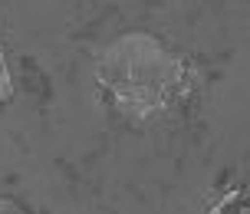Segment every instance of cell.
Segmentation results:
<instances>
[{"label":"cell","instance_id":"obj_2","mask_svg":"<svg viewBox=\"0 0 250 214\" xmlns=\"http://www.w3.org/2000/svg\"><path fill=\"white\" fill-rule=\"evenodd\" d=\"M208 214H250V191H227L208 208Z\"/></svg>","mask_w":250,"mask_h":214},{"label":"cell","instance_id":"obj_4","mask_svg":"<svg viewBox=\"0 0 250 214\" xmlns=\"http://www.w3.org/2000/svg\"><path fill=\"white\" fill-rule=\"evenodd\" d=\"M0 214H26L23 208H17L13 201H7V198H0Z\"/></svg>","mask_w":250,"mask_h":214},{"label":"cell","instance_id":"obj_3","mask_svg":"<svg viewBox=\"0 0 250 214\" xmlns=\"http://www.w3.org/2000/svg\"><path fill=\"white\" fill-rule=\"evenodd\" d=\"M13 96V76H10V66H7V56L0 50V102H7Z\"/></svg>","mask_w":250,"mask_h":214},{"label":"cell","instance_id":"obj_1","mask_svg":"<svg viewBox=\"0 0 250 214\" xmlns=\"http://www.w3.org/2000/svg\"><path fill=\"white\" fill-rule=\"evenodd\" d=\"M96 83L128 119H158L188 92V63L151 33H125L96 60Z\"/></svg>","mask_w":250,"mask_h":214}]
</instances>
